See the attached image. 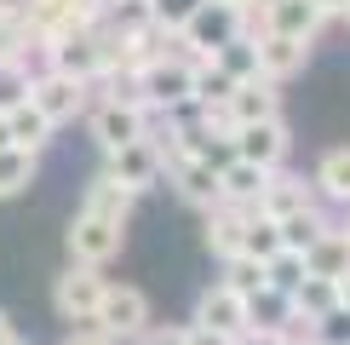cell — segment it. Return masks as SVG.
Here are the masks:
<instances>
[{
  "label": "cell",
  "mask_w": 350,
  "mask_h": 345,
  "mask_svg": "<svg viewBox=\"0 0 350 345\" xmlns=\"http://www.w3.org/2000/svg\"><path fill=\"white\" fill-rule=\"evenodd\" d=\"M189 81H196V58H189L184 47H178V52H167V58H155V64L138 75L144 104H150V110H161V115L189 110V104H196V98H189Z\"/></svg>",
  "instance_id": "cell-1"
},
{
  "label": "cell",
  "mask_w": 350,
  "mask_h": 345,
  "mask_svg": "<svg viewBox=\"0 0 350 345\" xmlns=\"http://www.w3.org/2000/svg\"><path fill=\"white\" fill-rule=\"evenodd\" d=\"M236 35H241V12L236 6H218V0H201V6L189 12V23L178 29V47L189 58H213L218 47H230Z\"/></svg>",
  "instance_id": "cell-2"
},
{
  "label": "cell",
  "mask_w": 350,
  "mask_h": 345,
  "mask_svg": "<svg viewBox=\"0 0 350 345\" xmlns=\"http://www.w3.org/2000/svg\"><path fill=\"white\" fill-rule=\"evenodd\" d=\"M29 98H35V110L46 115L52 127H69V121H81V115L92 110V86L75 81V75H57V69L29 81Z\"/></svg>",
  "instance_id": "cell-3"
},
{
  "label": "cell",
  "mask_w": 350,
  "mask_h": 345,
  "mask_svg": "<svg viewBox=\"0 0 350 345\" xmlns=\"http://www.w3.org/2000/svg\"><path fill=\"white\" fill-rule=\"evenodd\" d=\"M104 288H109L104 265H75V259H69V270L52 282V305H57V316H64V322H92V311H98V299H104Z\"/></svg>",
  "instance_id": "cell-4"
},
{
  "label": "cell",
  "mask_w": 350,
  "mask_h": 345,
  "mask_svg": "<svg viewBox=\"0 0 350 345\" xmlns=\"http://www.w3.org/2000/svg\"><path fill=\"white\" fill-rule=\"evenodd\" d=\"M46 69L57 75H75L92 86L104 75V47H98V29H64V35H46Z\"/></svg>",
  "instance_id": "cell-5"
},
{
  "label": "cell",
  "mask_w": 350,
  "mask_h": 345,
  "mask_svg": "<svg viewBox=\"0 0 350 345\" xmlns=\"http://www.w3.org/2000/svg\"><path fill=\"white\" fill-rule=\"evenodd\" d=\"M92 328L98 334H109L115 345H126V340H138L144 328H150V299L138 294V288H104V299H98V311H92Z\"/></svg>",
  "instance_id": "cell-6"
},
{
  "label": "cell",
  "mask_w": 350,
  "mask_h": 345,
  "mask_svg": "<svg viewBox=\"0 0 350 345\" xmlns=\"http://www.w3.org/2000/svg\"><path fill=\"white\" fill-rule=\"evenodd\" d=\"M104 172L115 184H126L133 196H144V190H155V184L167 179V162H161V150H155V138L144 133L133 144H121V150H109L104 155Z\"/></svg>",
  "instance_id": "cell-7"
},
{
  "label": "cell",
  "mask_w": 350,
  "mask_h": 345,
  "mask_svg": "<svg viewBox=\"0 0 350 345\" xmlns=\"http://www.w3.org/2000/svg\"><path fill=\"white\" fill-rule=\"evenodd\" d=\"M150 115L155 110H138V104H115V98H98L92 110H86V127H92V144L98 150H121V144H133L150 133Z\"/></svg>",
  "instance_id": "cell-8"
},
{
  "label": "cell",
  "mask_w": 350,
  "mask_h": 345,
  "mask_svg": "<svg viewBox=\"0 0 350 345\" xmlns=\"http://www.w3.org/2000/svg\"><path fill=\"white\" fill-rule=\"evenodd\" d=\"M121 242H126V225L98 219V213H75V225H69V259L75 265H109L121 253Z\"/></svg>",
  "instance_id": "cell-9"
},
{
  "label": "cell",
  "mask_w": 350,
  "mask_h": 345,
  "mask_svg": "<svg viewBox=\"0 0 350 345\" xmlns=\"http://www.w3.org/2000/svg\"><path fill=\"white\" fill-rule=\"evenodd\" d=\"M287 150H293V133H287L282 115L236 127V155H247V162H258V167H287Z\"/></svg>",
  "instance_id": "cell-10"
},
{
  "label": "cell",
  "mask_w": 350,
  "mask_h": 345,
  "mask_svg": "<svg viewBox=\"0 0 350 345\" xmlns=\"http://www.w3.org/2000/svg\"><path fill=\"white\" fill-rule=\"evenodd\" d=\"M167 179H172V190H178L184 207H196V213L218 207V167H207L201 155H184V162H172V167H167Z\"/></svg>",
  "instance_id": "cell-11"
},
{
  "label": "cell",
  "mask_w": 350,
  "mask_h": 345,
  "mask_svg": "<svg viewBox=\"0 0 350 345\" xmlns=\"http://www.w3.org/2000/svg\"><path fill=\"white\" fill-rule=\"evenodd\" d=\"M270 172H275V167H258V162H247V155L224 162V167H218V201H230V207H258Z\"/></svg>",
  "instance_id": "cell-12"
},
{
  "label": "cell",
  "mask_w": 350,
  "mask_h": 345,
  "mask_svg": "<svg viewBox=\"0 0 350 345\" xmlns=\"http://www.w3.org/2000/svg\"><path fill=\"white\" fill-rule=\"evenodd\" d=\"M196 322L213 328V334H241L247 328V294H236V288L213 282L207 294L196 299Z\"/></svg>",
  "instance_id": "cell-13"
},
{
  "label": "cell",
  "mask_w": 350,
  "mask_h": 345,
  "mask_svg": "<svg viewBox=\"0 0 350 345\" xmlns=\"http://www.w3.org/2000/svg\"><path fill=\"white\" fill-rule=\"evenodd\" d=\"M247 213L253 207H230V201H218V207H207L201 213V242H207V253L224 265V259H236L241 253V230H247Z\"/></svg>",
  "instance_id": "cell-14"
},
{
  "label": "cell",
  "mask_w": 350,
  "mask_h": 345,
  "mask_svg": "<svg viewBox=\"0 0 350 345\" xmlns=\"http://www.w3.org/2000/svg\"><path fill=\"white\" fill-rule=\"evenodd\" d=\"M253 47H258V75L270 81H293L310 64V40H293V35H258Z\"/></svg>",
  "instance_id": "cell-15"
},
{
  "label": "cell",
  "mask_w": 350,
  "mask_h": 345,
  "mask_svg": "<svg viewBox=\"0 0 350 345\" xmlns=\"http://www.w3.org/2000/svg\"><path fill=\"white\" fill-rule=\"evenodd\" d=\"M310 201H316V184L304 179V172L275 167V172H270V184H265V196H258V213H265V219H287V213L310 207Z\"/></svg>",
  "instance_id": "cell-16"
},
{
  "label": "cell",
  "mask_w": 350,
  "mask_h": 345,
  "mask_svg": "<svg viewBox=\"0 0 350 345\" xmlns=\"http://www.w3.org/2000/svg\"><path fill=\"white\" fill-rule=\"evenodd\" d=\"M230 115L236 121H265V115H282V81H270V75H247L230 86Z\"/></svg>",
  "instance_id": "cell-17"
},
{
  "label": "cell",
  "mask_w": 350,
  "mask_h": 345,
  "mask_svg": "<svg viewBox=\"0 0 350 345\" xmlns=\"http://www.w3.org/2000/svg\"><path fill=\"white\" fill-rule=\"evenodd\" d=\"M265 23L270 35H293V40H316L327 23V12L316 6V0H275V6H265Z\"/></svg>",
  "instance_id": "cell-18"
},
{
  "label": "cell",
  "mask_w": 350,
  "mask_h": 345,
  "mask_svg": "<svg viewBox=\"0 0 350 345\" xmlns=\"http://www.w3.org/2000/svg\"><path fill=\"white\" fill-rule=\"evenodd\" d=\"M304 270H310V277H333V282L350 270V236H345L339 225H327L322 236L304 248Z\"/></svg>",
  "instance_id": "cell-19"
},
{
  "label": "cell",
  "mask_w": 350,
  "mask_h": 345,
  "mask_svg": "<svg viewBox=\"0 0 350 345\" xmlns=\"http://www.w3.org/2000/svg\"><path fill=\"white\" fill-rule=\"evenodd\" d=\"M133 207H138V196L126 190V184H115L109 172H98V179L86 184V201H81V213H98V219H115V225L133 219Z\"/></svg>",
  "instance_id": "cell-20"
},
{
  "label": "cell",
  "mask_w": 350,
  "mask_h": 345,
  "mask_svg": "<svg viewBox=\"0 0 350 345\" xmlns=\"http://www.w3.org/2000/svg\"><path fill=\"white\" fill-rule=\"evenodd\" d=\"M35 179H40V150L6 144V150H0V201H6V196H23Z\"/></svg>",
  "instance_id": "cell-21"
},
{
  "label": "cell",
  "mask_w": 350,
  "mask_h": 345,
  "mask_svg": "<svg viewBox=\"0 0 350 345\" xmlns=\"http://www.w3.org/2000/svg\"><path fill=\"white\" fill-rule=\"evenodd\" d=\"M293 322V294H282V288H253L247 294V328H287Z\"/></svg>",
  "instance_id": "cell-22"
},
{
  "label": "cell",
  "mask_w": 350,
  "mask_h": 345,
  "mask_svg": "<svg viewBox=\"0 0 350 345\" xmlns=\"http://www.w3.org/2000/svg\"><path fill=\"white\" fill-rule=\"evenodd\" d=\"M310 184H316V196H327V201H339V207H350V144H345V150H327L322 162H316Z\"/></svg>",
  "instance_id": "cell-23"
},
{
  "label": "cell",
  "mask_w": 350,
  "mask_h": 345,
  "mask_svg": "<svg viewBox=\"0 0 350 345\" xmlns=\"http://www.w3.org/2000/svg\"><path fill=\"white\" fill-rule=\"evenodd\" d=\"M6 127H12V144H23V150H46L52 133H57L46 115L35 110V98H23V104H12V110H6Z\"/></svg>",
  "instance_id": "cell-24"
},
{
  "label": "cell",
  "mask_w": 350,
  "mask_h": 345,
  "mask_svg": "<svg viewBox=\"0 0 350 345\" xmlns=\"http://www.w3.org/2000/svg\"><path fill=\"white\" fill-rule=\"evenodd\" d=\"M293 311H299V316H316V322L333 316V311H339V282H333V277H310V270H304L299 288H293Z\"/></svg>",
  "instance_id": "cell-25"
},
{
  "label": "cell",
  "mask_w": 350,
  "mask_h": 345,
  "mask_svg": "<svg viewBox=\"0 0 350 345\" xmlns=\"http://www.w3.org/2000/svg\"><path fill=\"white\" fill-rule=\"evenodd\" d=\"M327 225H333V219L316 207V201H310V207H299V213H287V219H275V230H282V248H287V253H304Z\"/></svg>",
  "instance_id": "cell-26"
},
{
  "label": "cell",
  "mask_w": 350,
  "mask_h": 345,
  "mask_svg": "<svg viewBox=\"0 0 350 345\" xmlns=\"http://www.w3.org/2000/svg\"><path fill=\"white\" fill-rule=\"evenodd\" d=\"M241 253H247V259H258V265L282 253V230H275V219H265L258 207L247 213V230H241Z\"/></svg>",
  "instance_id": "cell-27"
},
{
  "label": "cell",
  "mask_w": 350,
  "mask_h": 345,
  "mask_svg": "<svg viewBox=\"0 0 350 345\" xmlns=\"http://www.w3.org/2000/svg\"><path fill=\"white\" fill-rule=\"evenodd\" d=\"M230 86H236V81H230L213 58H196V81H189V98H196V104H224Z\"/></svg>",
  "instance_id": "cell-28"
},
{
  "label": "cell",
  "mask_w": 350,
  "mask_h": 345,
  "mask_svg": "<svg viewBox=\"0 0 350 345\" xmlns=\"http://www.w3.org/2000/svg\"><path fill=\"white\" fill-rule=\"evenodd\" d=\"M213 64L224 69L230 81H247V75H258V47H253L247 35H236L230 47H218V52H213Z\"/></svg>",
  "instance_id": "cell-29"
},
{
  "label": "cell",
  "mask_w": 350,
  "mask_h": 345,
  "mask_svg": "<svg viewBox=\"0 0 350 345\" xmlns=\"http://www.w3.org/2000/svg\"><path fill=\"white\" fill-rule=\"evenodd\" d=\"M218 282L236 288V294H253V288H265V265L247 259V253H236V259H224V277H218Z\"/></svg>",
  "instance_id": "cell-30"
},
{
  "label": "cell",
  "mask_w": 350,
  "mask_h": 345,
  "mask_svg": "<svg viewBox=\"0 0 350 345\" xmlns=\"http://www.w3.org/2000/svg\"><path fill=\"white\" fill-rule=\"evenodd\" d=\"M299 277H304V253H275V259H265V282L270 288H282V294H293L299 288Z\"/></svg>",
  "instance_id": "cell-31"
},
{
  "label": "cell",
  "mask_w": 350,
  "mask_h": 345,
  "mask_svg": "<svg viewBox=\"0 0 350 345\" xmlns=\"http://www.w3.org/2000/svg\"><path fill=\"white\" fill-rule=\"evenodd\" d=\"M29 81H35V75H29L18 58H12V64H0V115H6L12 104H23V98H29Z\"/></svg>",
  "instance_id": "cell-32"
},
{
  "label": "cell",
  "mask_w": 350,
  "mask_h": 345,
  "mask_svg": "<svg viewBox=\"0 0 350 345\" xmlns=\"http://www.w3.org/2000/svg\"><path fill=\"white\" fill-rule=\"evenodd\" d=\"M196 6H201V0H150V18H155V23H167V29H184Z\"/></svg>",
  "instance_id": "cell-33"
},
{
  "label": "cell",
  "mask_w": 350,
  "mask_h": 345,
  "mask_svg": "<svg viewBox=\"0 0 350 345\" xmlns=\"http://www.w3.org/2000/svg\"><path fill=\"white\" fill-rule=\"evenodd\" d=\"M18 47H23V23L18 18H0V64H12V58H18Z\"/></svg>",
  "instance_id": "cell-34"
},
{
  "label": "cell",
  "mask_w": 350,
  "mask_h": 345,
  "mask_svg": "<svg viewBox=\"0 0 350 345\" xmlns=\"http://www.w3.org/2000/svg\"><path fill=\"white\" fill-rule=\"evenodd\" d=\"M236 345H287V328H241Z\"/></svg>",
  "instance_id": "cell-35"
},
{
  "label": "cell",
  "mask_w": 350,
  "mask_h": 345,
  "mask_svg": "<svg viewBox=\"0 0 350 345\" xmlns=\"http://www.w3.org/2000/svg\"><path fill=\"white\" fill-rule=\"evenodd\" d=\"M138 345H189V328H144Z\"/></svg>",
  "instance_id": "cell-36"
},
{
  "label": "cell",
  "mask_w": 350,
  "mask_h": 345,
  "mask_svg": "<svg viewBox=\"0 0 350 345\" xmlns=\"http://www.w3.org/2000/svg\"><path fill=\"white\" fill-rule=\"evenodd\" d=\"M189 345H236V334H213V328L189 322Z\"/></svg>",
  "instance_id": "cell-37"
},
{
  "label": "cell",
  "mask_w": 350,
  "mask_h": 345,
  "mask_svg": "<svg viewBox=\"0 0 350 345\" xmlns=\"http://www.w3.org/2000/svg\"><path fill=\"white\" fill-rule=\"evenodd\" d=\"M64 345H115V340H109V334H98V328L86 322V328H75V334H69Z\"/></svg>",
  "instance_id": "cell-38"
},
{
  "label": "cell",
  "mask_w": 350,
  "mask_h": 345,
  "mask_svg": "<svg viewBox=\"0 0 350 345\" xmlns=\"http://www.w3.org/2000/svg\"><path fill=\"white\" fill-rule=\"evenodd\" d=\"M0 18H6V23H12V18H23V0H0Z\"/></svg>",
  "instance_id": "cell-39"
},
{
  "label": "cell",
  "mask_w": 350,
  "mask_h": 345,
  "mask_svg": "<svg viewBox=\"0 0 350 345\" xmlns=\"http://www.w3.org/2000/svg\"><path fill=\"white\" fill-rule=\"evenodd\" d=\"M339 311H350V270L339 277Z\"/></svg>",
  "instance_id": "cell-40"
},
{
  "label": "cell",
  "mask_w": 350,
  "mask_h": 345,
  "mask_svg": "<svg viewBox=\"0 0 350 345\" xmlns=\"http://www.w3.org/2000/svg\"><path fill=\"white\" fill-rule=\"evenodd\" d=\"M316 6H322L327 18H339V12H345V0H316Z\"/></svg>",
  "instance_id": "cell-41"
},
{
  "label": "cell",
  "mask_w": 350,
  "mask_h": 345,
  "mask_svg": "<svg viewBox=\"0 0 350 345\" xmlns=\"http://www.w3.org/2000/svg\"><path fill=\"white\" fill-rule=\"evenodd\" d=\"M6 340H12V316L0 311V345H6Z\"/></svg>",
  "instance_id": "cell-42"
},
{
  "label": "cell",
  "mask_w": 350,
  "mask_h": 345,
  "mask_svg": "<svg viewBox=\"0 0 350 345\" xmlns=\"http://www.w3.org/2000/svg\"><path fill=\"white\" fill-rule=\"evenodd\" d=\"M109 6H138V12H150V0H109Z\"/></svg>",
  "instance_id": "cell-43"
},
{
  "label": "cell",
  "mask_w": 350,
  "mask_h": 345,
  "mask_svg": "<svg viewBox=\"0 0 350 345\" xmlns=\"http://www.w3.org/2000/svg\"><path fill=\"white\" fill-rule=\"evenodd\" d=\"M6 144H12V127H6V115H0V150H6Z\"/></svg>",
  "instance_id": "cell-44"
},
{
  "label": "cell",
  "mask_w": 350,
  "mask_h": 345,
  "mask_svg": "<svg viewBox=\"0 0 350 345\" xmlns=\"http://www.w3.org/2000/svg\"><path fill=\"white\" fill-rule=\"evenodd\" d=\"M218 6H236V12H247V6H253V0H218Z\"/></svg>",
  "instance_id": "cell-45"
},
{
  "label": "cell",
  "mask_w": 350,
  "mask_h": 345,
  "mask_svg": "<svg viewBox=\"0 0 350 345\" xmlns=\"http://www.w3.org/2000/svg\"><path fill=\"white\" fill-rule=\"evenodd\" d=\"M339 18H345V29H350V0H345V12H339Z\"/></svg>",
  "instance_id": "cell-46"
},
{
  "label": "cell",
  "mask_w": 350,
  "mask_h": 345,
  "mask_svg": "<svg viewBox=\"0 0 350 345\" xmlns=\"http://www.w3.org/2000/svg\"><path fill=\"white\" fill-rule=\"evenodd\" d=\"M339 230H345V236H350V213H345V225H339Z\"/></svg>",
  "instance_id": "cell-47"
},
{
  "label": "cell",
  "mask_w": 350,
  "mask_h": 345,
  "mask_svg": "<svg viewBox=\"0 0 350 345\" xmlns=\"http://www.w3.org/2000/svg\"><path fill=\"white\" fill-rule=\"evenodd\" d=\"M6 345H29V340H18V334H12V340H6Z\"/></svg>",
  "instance_id": "cell-48"
},
{
  "label": "cell",
  "mask_w": 350,
  "mask_h": 345,
  "mask_svg": "<svg viewBox=\"0 0 350 345\" xmlns=\"http://www.w3.org/2000/svg\"><path fill=\"white\" fill-rule=\"evenodd\" d=\"M253 6H275V0H253Z\"/></svg>",
  "instance_id": "cell-49"
},
{
  "label": "cell",
  "mask_w": 350,
  "mask_h": 345,
  "mask_svg": "<svg viewBox=\"0 0 350 345\" xmlns=\"http://www.w3.org/2000/svg\"><path fill=\"white\" fill-rule=\"evenodd\" d=\"M345 345H350V340H345Z\"/></svg>",
  "instance_id": "cell-50"
}]
</instances>
